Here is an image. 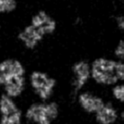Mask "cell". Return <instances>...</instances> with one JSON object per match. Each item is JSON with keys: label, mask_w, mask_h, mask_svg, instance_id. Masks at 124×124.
Listing matches in <instances>:
<instances>
[{"label": "cell", "mask_w": 124, "mask_h": 124, "mask_svg": "<svg viewBox=\"0 0 124 124\" xmlns=\"http://www.w3.org/2000/svg\"><path fill=\"white\" fill-rule=\"evenodd\" d=\"M27 70L16 58L0 60V93L24 103L28 100Z\"/></svg>", "instance_id": "6da1fadb"}, {"label": "cell", "mask_w": 124, "mask_h": 124, "mask_svg": "<svg viewBox=\"0 0 124 124\" xmlns=\"http://www.w3.org/2000/svg\"><path fill=\"white\" fill-rule=\"evenodd\" d=\"M26 124H55L61 116V105L58 100L48 101L28 99L23 103Z\"/></svg>", "instance_id": "7a4b0ae2"}, {"label": "cell", "mask_w": 124, "mask_h": 124, "mask_svg": "<svg viewBox=\"0 0 124 124\" xmlns=\"http://www.w3.org/2000/svg\"><path fill=\"white\" fill-rule=\"evenodd\" d=\"M58 86L57 78L43 70H32L27 74L28 97L31 100L40 101L54 100Z\"/></svg>", "instance_id": "3957f363"}, {"label": "cell", "mask_w": 124, "mask_h": 124, "mask_svg": "<svg viewBox=\"0 0 124 124\" xmlns=\"http://www.w3.org/2000/svg\"><path fill=\"white\" fill-rule=\"evenodd\" d=\"M91 83L94 88L106 91L120 83L118 60L107 57H98L90 62Z\"/></svg>", "instance_id": "277c9868"}, {"label": "cell", "mask_w": 124, "mask_h": 124, "mask_svg": "<svg viewBox=\"0 0 124 124\" xmlns=\"http://www.w3.org/2000/svg\"><path fill=\"white\" fill-rule=\"evenodd\" d=\"M108 100L105 91L88 87L78 93L72 100L78 110L87 117H93Z\"/></svg>", "instance_id": "5b68a950"}, {"label": "cell", "mask_w": 124, "mask_h": 124, "mask_svg": "<svg viewBox=\"0 0 124 124\" xmlns=\"http://www.w3.org/2000/svg\"><path fill=\"white\" fill-rule=\"evenodd\" d=\"M91 66L86 60H77L71 66L70 95L73 99L78 93L90 87Z\"/></svg>", "instance_id": "8992f818"}, {"label": "cell", "mask_w": 124, "mask_h": 124, "mask_svg": "<svg viewBox=\"0 0 124 124\" xmlns=\"http://www.w3.org/2000/svg\"><path fill=\"white\" fill-rule=\"evenodd\" d=\"M0 124H26L22 102L0 93Z\"/></svg>", "instance_id": "52a82bcc"}, {"label": "cell", "mask_w": 124, "mask_h": 124, "mask_svg": "<svg viewBox=\"0 0 124 124\" xmlns=\"http://www.w3.org/2000/svg\"><path fill=\"white\" fill-rule=\"evenodd\" d=\"M93 124H122L121 108L110 100L92 117Z\"/></svg>", "instance_id": "ba28073f"}, {"label": "cell", "mask_w": 124, "mask_h": 124, "mask_svg": "<svg viewBox=\"0 0 124 124\" xmlns=\"http://www.w3.org/2000/svg\"><path fill=\"white\" fill-rule=\"evenodd\" d=\"M30 24L37 28L44 37L53 34L57 27L56 21L44 10H39L33 15Z\"/></svg>", "instance_id": "9c48e42d"}, {"label": "cell", "mask_w": 124, "mask_h": 124, "mask_svg": "<svg viewBox=\"0 0 124 124\" xmlns=\"http://www.w3.org/2000/svg\"><path fill=\"white\" fill-rule=\"evenodd\" d=\"M43 38L44 36L31 24L25 26L17 35V39L28 50L35 49L43 40Z\"/></svg>", "instance_id": "30bf717a"}, {"label": "cell", "mask_w": 124, "mask_h": 124, "mask_svg": "<svg viewBox=\"0 0 124 124\" xmlns=\"http://www.w3.org/2000/svg\"><path fill=\"white\" fill-rule=\"evenodd\" d=\"M107 99L120 108L124 106V83H119L105 91Z\"/></svg>", "instance_id": "8fae6325"}, {"label": "cell", "mask_w": 124, "mask_h": 124, "mask_svg": "<svg viewBox=\"0 0 124 124\" xmlns=\"http://www.w3.org/2000/svg\"><path fill=\"white\" fill-rule=\"evenodd\" d=\"M17 8V0H0V15L10 14Z\"/></svg>", "instance_id": "7c38bea8"}, {"label": "cell", "mask_w": 124, "mask_h": 124, "mask_svg": "<svg viewBox=\"0 0 124 124\" xmlns=\"http://www.w3.org/2000/svg\"><path fill=\"white\" fill-rule=\"evenodd\" d=\"M114 56L117 60H124V39L118 41L114 48Z\"/></svg>", "instance_id": "4fadbf2b"}, {"label": "cell", "mask_w": 124, "mask_h": 124, "mask_svg": "<svg viewBox=\"0 0 124 124\" xmlns=\"http://www.w3.org/2000/svg\"><path fill=\"white\" fill-rule=\"evenodd\" d=\"M116 26L121 31L124 32V16L121 15L116 17Z\"/></svg>", "instance_id": "5bb4252c"}, {"label": "cell", "mask_w": 124, "mask_h": 124, "mask_svg": "<svg viewBox=\"0 0 124 124\" xmlns=\"http://www.w3.org/2000/svg\"><path fill=\"white\" fill-rule=\"evenodd\" d=\"M121 122L124 123V106L121 108Z\"/></svg>", "instance_id": "9a60e30c"}, {"label": "cell", "mask_w": 124, "mask_h": 124, "mask_svg": "<svg viewBox=\"0 0 124 124\" xmlns=\"http://www.w3.org/2000/svg\"><path fill=\"white\" fill-rule=\"evenodd\" d=\"M0 31H1V23H0Z\"/></svg>", "instance_id": "2e32d148"}, {"label": "cell", "mask_w": 124, "mask_h": 124, "mask_svg": "<svg viewBox=\"0 0 124 124\" xmlns=\"http://www.w3.org/2000/svg\"><path fill=\"white\" fill-rule=\"evenodd\" d=\"M122 124H124V123H122Z\"/></svg>", "instance_id": "e0dca14e"}]
</instances>
